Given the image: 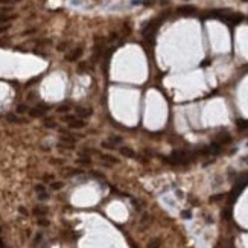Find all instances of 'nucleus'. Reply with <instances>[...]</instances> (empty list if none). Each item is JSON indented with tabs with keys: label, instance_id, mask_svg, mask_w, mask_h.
<instances>
[{
	"label": "nucleus",
	"instance_id": "obj_11",
	"mask_svg": "<svg viewBox=\"0 0 248 248\" xmlns=\"http://www.w3.org/2000/svg\"><path fill=\"white\" fill-rule=\"evenodd\" d=\"M6 119H8L9 122H12V124H23V122H25L23 119H18L15 114H8V117H6Z\"/></svg>",
	"mask_w": 248,
	"mask_h": 248
},
{
	"label": "nucleus",
	"instance_id": "obj_9",
	"mask_svg": "<svg viewBox=\"0 0 248 248\" xmlns=\"http://www.w3.org/2000/svg\"><path fill=\"white\" fill-rule=\"evenodd\" d=\"M46 213H47V208L43 206H38L34 208V215H37V216H44Z\"/></svg>",
	"mask_w": 248,
	"mask_h": 248
},
{
	"label": "nucleus",
	"instance_id": "obj_8",
	"mask_svg": "<svg viewBox=\"0 0 248 248\" xmlns=\"http://www.w3.org/2000/svg\"><path fill=\"white\" fill-rule=\"evenodd\" d=\"M160 247H162V241H160L158 238L151 239V241H149V244H148V248H160Z\"/></svg>",
	"mask_w": 248,
	"mask_h": 248
},
{
	"label": "nucleus",
	"instance_id": "obj_10",
	"mask_svg": "<svg viewBox=\"0 0 248 248\" xmlns=\"http://www.w3.org/2000/svg\"><path fill=\"white\" fill-rule=\"evenodd\" d=\"M70 110H72V107L67 105V104H61V105L56 107V111H58V113H69Z\"/></svg>",
	"mask_w": 248,
	"mask_h": 248
},
{
	"label": "nucleus",
	"instance_id": "obj_21",
	"mask_svg": "<svg viewBox=\"0 0 248 248\" xmlns=\"http://www.w3.org/2000/svg\"><path fill=\"white\" fill-rule=\"evenodd\" d=\"M181 215H183V218H184V219H190V218H192V213H190V212H187V210H186V212H183Z\"/></svg>",
	"mask_w": 248,
	"mask_h": 248
},
{
	"label": "nucleus",
	"instance_id": "obj_1",
	"mask_svg": "<svg viewBox=\"0 0 248 248\" xmlns=\"http://www.w3.org/2000/svg\"><path fill=\"white\" fill-rule=\"evenodd\" d=\"M61 120L69 125V128H72V129H82L87 126V122L84 119L78 117V116H73V114H64L61 117Z\"/></svg>",
	"mask_w": 248,
	"mask_h": 248
},
{
	"label": "nucleus",
	"instance_id": "obj_7",
	"mask_svg": "<svg viewBox=\"0 0 248 248\" xmlns=\"http://www.w3.org/2000/svg\"><path fill=\"white\" fill-rule=\"evenodd\" d=\"M119 151H120V154H122V155H125V157H134V151H132L131 148L122 146V148H120Z\"/></svg>",
	"mask_w": 248,
	"mask_h": 248
},
{
	"label": "nucleus",
	"instance_id": "obj_14",
	"mask_svg": "<svg viewBox=\"0 0 248 248\" xmlns=\"http://www.w3.org/2000/svg\"><path fill=\"white\" fill-rule=\"evenodd\" d=\"M44 126H47V128H56V122L55 120H52V119H44Z\"/></svg>",
	"mask_w": 248,
	"mask_h": 248
},
{
	"label": "nucleus",
	"instance_id": "obj_5",
	"mask_svg": "<svg viewBox=\"0 0 248 248\" xmlns=\"http://www.w3.org/2000/svg\"><path fill=\"white\" fill-rule=\"evenodd\" d=\"M28 114L31 116V117H40V116H43L44 114V111H43L40 107H32V108H29V111H28Z\"/></svg>",
	"mask_w": 248,
	"mask_h": 248
},
{
	"label": "nucleus",
	"instance_id": "obj_22",
	"mask_svg": "<svg viewBox=\"0 0 248 248\" xmlns=\"http://www.w3.org/2000/svg\"><path fill=\"white\" fill-rule=\"evenodd\" d=\"M38 198H40V200H47L49 195H47V192H41V193H38Z\"/></svg>",
	"mask_w": 248,
	"mask_h": 248
},
{
	"label": "nucleus",
	"instance_id": "obj_13",
	"mask_svg": "<svg viewBox=\"0 0 248 248\" xmlns=\"http://www.w3.org/2000/svg\"><path fill=\"white\" fill-rule=\"evenodd\" d=\"M28 111H29L28 105H25V104L17 105V113H18V114H25V113H28Z\"/></svg>",
	"mask_w": 248,
	"mask_h": 248
},
{
	"label": "nucleus",
	"instance_id": "obj_4",
	"mask_svg": "<svg viewBox=\"0 0 248 248\" xmlns=\"http://www.w3.org/2000/svg\"><path fill=\"white\" fill-rule=\"evenodd\" d=\"M15 17H17V15H14V14H11V15H8V14H0V26H3V25H9Z\"/></svg>",
	"mask_w": 248,
	"mask_h": 248
},
{
	"label": "nucleus",
	"instance_id": "obj_18",
	"mask_svg": "<svg viewBox=\"0 0 248 248\" xmlns=\"http://www.w3.org/2000/svg\"><path fill=\"white\" fill-rule=\"evenodd\" d=\"M90 158H87V157H81V158H78V163H81V165H90Z\"/></svg>",
	"mask_w": 248,
	"mask_h": 248
},
{
	"label": "nucleus",
	"instance_id": "obj_28",
	"mask_svg": "<svg viewBox=\"0 0 248 248\" xmlns=\"http://www.w3.org/2000/svg\"><path fill=\"white\" fill-rule=\"evenodd\" d=\"M247 146H248V143H247Z\"/></svg>",
	"mask_w": 248,
	"mask_h": 248
},
{
	"label": "nucleus",
	"instance_id": "obj_17",
	"mask_svg": "<svg viewBox=\"0 0 248 248\" xmlns=\"http://www.w3.org/2000/svg\"><path fill=\"white\" fill-rule=\"evenodd\" d=\"M102 148H107V149H114L116 146H114L113 143H110V142H102Z\"/></svg>",
	"mask_w": 248,
	"mask_h": 248
},
{
	"label": "nucleus",
	"instance_id": "obj_3",
	"mask_svg": "<svg viewBox=\"0 0 248 248\" xmlns=\"http://www.w3.org/2000/svg\"><path fill=\"white\" fill-rule=\"evenodd\" d=\"M76 116L81 117V119H87L88 116L93 114V110L91 108H87V107H76Z\"/></svg>",
	"mask_w": 248,
	"mask_h": 248
},
{
	"label": "nucleus",
	"instance_id": "obj_19",
	"mask_svg": "<svg viewBox=\"0 0 248 248\" xmlns=\"http://www.w3.org/2000/svg\"><path fill=\"white\" fill-rule=\"evenodd\" d=\"M35 192H37V193H41V192H46V187H44L43 184H37V186H35Z\"/></svg>",
	"mask_w": 248,
	"mask_h": 248
},
{
	"label": "nucleus",
	"instance_id": "obj_26",
	"mask_svg": "<svg viewBox=\"0 0 248 248\" xmlns=\"http://www.w3.org/2000/svg\"><path fill=\"white\" fill-rule=\"evenodd\" d=\"M244 162H245V163L248 165V157H245V158H244Z\"/></svg>",
	"mask_w": 248,
	"mask_h": 248
},
{
	"label": "nucleus",
	"instance_id": "obj_29",
	"mask_svg": "<svg viewBox=\"0 0 248 248\" xmlns=\"http://www.w3.org/2000/svg\"><path fill=\"white\" fill-rule=\"evenodd\" d=\"M0 230H2V228H0Z\"/></svg>",
	"mask_w": 248,
	"mask_h": 248
},
{
	"label": "nucleus",
	"instance_id": "obj_16",
	"mask_svg": "<svg viewBox=\"0 0 248 248\" xmlns=\"http://www.w3.org/2000/svg\"><path fill=\"white\" fill-rule=\"evenodd\" d=\"M180 12H183V14H190V12H195V9L190 8V6H186V8H181Z\"/></svg>",
	"mask_w": 248,
	"mask_h": 248
},
{
	"label": "nucleus",
	"instance_id": "obj_2",
	"mask_svg": "<svg viewBox=\"0 0 248 248\" xmlns=\"http://www.w3.org/2000/svg\"><path fill=\"white\" fill-rule=\"evenodd\" d=\"M82 47H75L73 50H70L67 55H66V59L67 61H70V63H73V61H76V59H79L81 56H82Z\"/></svg>",
	"mask_w": 248,
	"mask_h": 248
},
{
	"label": "nucleus",
	"instance_id": "obj_12",
	"mask_svg": "<svg viewBox=\"0 0 248 248\" xmlns=\"http://www.w3.org/2000/svg\"><path fill=\"white\" fill-rule=\"evenodd\" d=\"M110 142H111L114 146H117V145H120V143L124 142V139H122L120 135H111V137H110Z\"/></svg>",
	"mask_w": 248,
	"mask_h": 248
},
{
	"label": "nucleus",
	"instance_id": "obj_20",
	"mask_svg": "<svg viewBox=\"0 0 248 248\" xmlns=\"http://www.w3.org/2000/svg\"><path fill=\"white\" fill-rule=\"evenodd\" d=\"M20 0H0V5H14Z\"/></svg>",
	"mask_w": 248,
	"mask_h": 248
},
{
	"label": "nucleus",
	"instance_id": "obj_25",
	"mask_svg": "<svg viewBox=\"0 0 248 248\" xmlns=\"http://www.w3.org/2000/svg\"><path fill=\"white\" fill-rule=\"evenodd\" d=\"M40 241H41V235H37V238H35V241H34V245H38Z\"/></svg>",
	"mask_w": 248,
	"mask_h": 248
},
{
	"label": "nucleus",
	"instance_id": "obj_23",
	"mask_svg": "<svg viewBox=\"0 0 248 248\" xmlns=\"http://www.w3.org/2000/svg\"><path fill=\"white\" fill-rule=\"evenodd\" d=\"M9 29V25H3V26H0V35L3 34V32H6Z\"/></svg>",
	"mask_w": 248,
	"mask_h": 248
},
{
	"label": "nucleus",
	"instance_id": "obj_6",
	"mask_svg": "<svg viewBox=\"0 0 248 248\" xmlns=\"http://www.w3.org/2000/svg\"><path fill=\"white\" fill-rule=\"evenodd\" d=\"M101 158H102L104 162H108V163H111V165H116V163H119V160H117L116 157L110 155V154H104V155H101Z\"/></svg>",
	"mask_w": 248,
	"mask_h": 248
},
{
	"label": "nucleus",
	"instance_id": "obj_24",
	"mask_svg": "<svg viewBox=\"0 0 248 248\" xmlns=\"http://www.w3.org/2000/svg\"><path fill=\"white\" fill-rule=\"evenodd\" d=\"M38 224H40V225H44V227H47V225H49V221H47V219H38Z\"/></svg>",
	"mask_w": 248,
	"mask_h": 248
},
{
	"label": "nucleus",
	"instance_id": "obj_15",
	"mask_svg": "<svg viewBox=\"0 0 248 248\" xmlns=\"http://www.w3.org/2000/svg\"><path fill=\"white\" fill-rule=\"evenodd\" d=\"M63 186H64V184H63L61 181H53V183L50 184V187H52L53 190H59V189H61Z\"/></svg>",
	"mask_w": 248,
	"mask_h": 248
},
{
	"label": "nucleus",
	"instance_id": "obj_27",
	"mask_svg": "<svg viewBox=\"0 0 248 248\" xmlns=\"http://www.w3.org/2000/svg\"><path fill=\"white\" fill-rule=\"evenodd\" d=\"M242 2H248V0H242Z\"/></svg>",
	"mask_w": 248,
	"mask_h": 248
}]
</instances>
